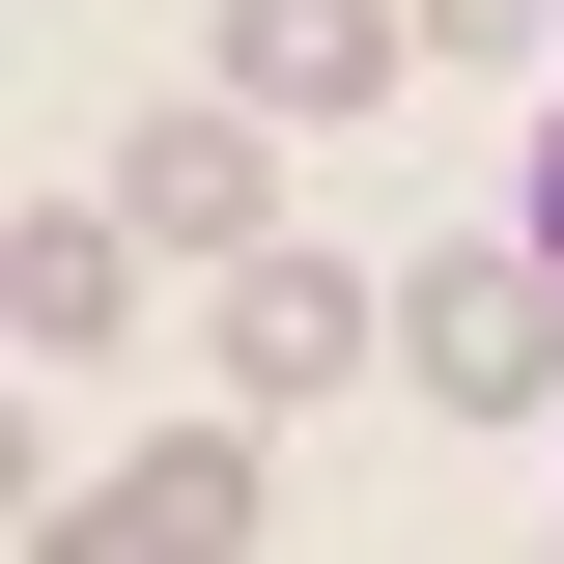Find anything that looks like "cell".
<instances>
[{
  "instance_id": "cell-7",
  "label": "cell",
  "mask_w": 564,
  "mask_h": 564,
  "mask_svg": "<svg viewBox=\"0 0 564 564\" xmlns=\"http://www.w3.org/2000/svg\"><path fill=\"white\" fill-rule=\"evenodd\" d=\"M423 57H564V0H423Z\"/></svg>"
},
{
  "instance_id": "cell-4",
  "label": "cell",
  "mask_w": 564,
  "mask_h": 564,
  "mask_svg": "<svg viewBox=\"0 0 564 564\" xmlns=\"http://www.w3.org/2000/svg\"><path fill=\"white\" fill-rule=\"evenodd\" d=\"M198 85H254L282 141H339V113H395V85H423V0H226Z\"/></svg>"
},
{
  "instance_id": "cell-5",
  "label": "cell",
  "mask_w": 564,
  "mask_h": 564,
  "mask_svg": "<svg viewBox=\"0 0 564 564\" xmlns=\"http://www.w3.org/2000/svg\"><path fill=\"white\" fill-rule=\"evenodd\" d=\"M282 480H254V423H170V452H113L85 480V564H254Z\"/></svg>"
},
{
  "instance_id": "cell-6",
  "label": "cell",
  "mask_w": 564,
  "mask_h": 564,
  "mask_svg": "<svg viewBox=\"0 0 564 564\" xmlns=\"http://www.w3.org/2000/svg\"><path fill=\"white\" fill-rule=\"evenodd\" d=\"M0 339H29V367H113L141 339V198H29V226H0Z\"/></svg>"
},
{
  "instance_id": "cell-2",
  "label": "cell",
  "mask_w": 564,
  "mask_h": 564,
  "mask_svg": "<svg viewBox=\"0 0 564 564\" xmlns=\"http://www.w3.org/2000/svg\"><path fill=\"white\" fill-rule=\"evenodd\" d=\"M113 198H141V254H282V113H254V85H170V113H141L113 141Z\"/></svg>"
},
{
  "instance_id": "cell-8",
  "label": "cell",
  "mask_w": 564,
  "mask_h": 564,
  "mask_svg": "<svg viewBox=\"0 0 564 564\" xmlns=\"http://www.w3.org/2000/svg\"><path fill=\"white\" fill-rule=\"evenodd\" d=\"M508 226H536V282H564V85H536V141H508Z\"/></svg>"
},
{
  "instance_id": "cell-3",
  "label": "cell",
  "mask_w": 564,
  "mask_h": 564,
  "mask_svg": "<svg viewBox=\"0 0 564 564\" xmlns=\"http://www.w3.org/2000/svg\"><path fill=\"white\" fill-rule=\"evenodd\" d=\"M198 367H226V395H367V367H395V282H339V254H226V282H198Z\"/></svg>"
},
{
  "instance_id": "cell-1",
  "label": "cell",
  "mask_w": 564,
  "mask_h": 564,
  "mask_svg": "<svg viewBox=\"0 0 564 564\" xmlns=\"http://www.w3.org/2000/svg\"><path fill=\"white\" fill-rule=\"evenodd\" d=\"M395 395H423V423H564V282H536V226L395 254Z\"/></svg>"
}]
</instances>
